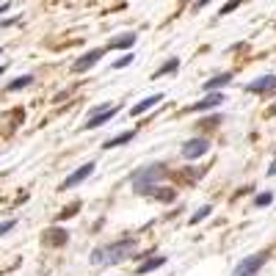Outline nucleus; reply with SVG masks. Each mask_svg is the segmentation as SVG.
<instances>
[{
	"label": "nucleus",
	"instance_id": "2eb2a0df",
	"mask_svg": "<svg viewBox=\"0 0 276 276\" xmlns=\"http://www.w3.org/2000/svg\"><path fill=\"white\" fill-rule=\"evenodd\" d=\"M232 83V75H218V78H210L204 80V91H216V89H224V86Z\"/></svg>",
	"mask_w": 276,
	"mask_h": 276
},
{
	"label": "nucleus",
	"instance_id": "9d476101",
	"mask_svg": "<svg viewBox=\"0 0 276 276\" xmlns=\"http://www.w3.org/2000/svg\"><path fill=\"white\" fill-rule=\"evenodd\" d=\"M66 240H69V232H66V229L53 227V229L44 232V246H64Z\"/></svg>",
	"mask_w": 276,
	"mask_h": 276
},
{
	"label": "nucleus",
	"instance_id": "0eeeda50",
	"mask_svg": "<svg viewBox=\"0 0 276 276\" xmlns=\"http://www.w3.org/2000/svg\"><path fill=\"white\" fill-rule=\"evenodd\" d=\"M94 168H97L94 163H86V166H80L78 171H72V174H69L64 182H61V191H66V188H75V185H80V182H83L86 177H91V174H94Z\"/></svg>",
	"mask_w": 276,
	"mask_h": 276
},
{
	"label": "nucleus",
	"instance_id": "423d86ee",
	"mask_svg": "<svg viewBox=\"0 0 276 276\" xmlns=\"http://www.w3.org/2000/svg\"><path fill=\"white\" fill-rule=\"evenodd\" d=\"M249 94H271V91H276V75H263V78L252 80V83L246 86Z\"/></svg>",
	"mask_w": 276,
	"mask_h": 276
},
{
	"label": "nucleus",
	"instance_id": "c85d7f7f",
	"mask_svg": "<svg viewBox=\"0 0 276 276\" xmlns=\"http://www.w3.org/2000/svg\"><path fill=\"white\" fill-rule=\"evenodd\" d=\"M3 72H6V66H3V64H0V75H3Z\"/></svg>",
	"mask_w": 276,
	"mask_h": 276
},
{
	"label": "nucleus",
	"instance_id": "f8f14e48",
	"mask_svg": "<svg viewBox=\"0 0 276 276\" xmlns=\"http://www.w3.org/2000/svg\"><path fill=\"white\" fill-rule=\"evenodd\" d=\"M133 138H136V130H125V133H119V136L108 138V141L102 144V149H116V146H125L127 141H133Z\"/></svg>",
	"mask_w": 276,
	"mask_h": 276
},
{
	"label": "nucleus",
	"instance_id": "4468645a",
	"mask_svg": "<svg viewBox=\"0 0 276 276\" xmlns=\"http://www.w3.org/2000/svg\"><path fill=\"white\" fill-rule=\"evenodd\" d=\"M133 44H136V33H125V36H119V39H111L108 50H127V47H133Z\"/></svg>",
	"mask_w": 276,
	"mask_h": 276
},
{
	"label": "nucleus",
	"instance_id": "a211bd4d",
	"mask_svg": "<svg viewBox=\"0 0 276 276\" xmlns=\"http://www.w3.org/2000/svg\"><path fill=\"white\" fill-rule=\"evenodd\" d=\"M30 83H33V78H30V75H22L19 80H11V83H8V91H19V89H25V86H30Z\"/></svg>",
	"mask_w": 276,
	"mask_h": 276
},
{
	"label": "nucleus",
	"instance_id": "5701e85b",
	"mask_svg": "<svg viewBox=\"0 0 276 276\" xmlns=\"http://www.w3.org/2000/svg\"><path fill=\"white\" fill-rule=\"evenodd\" d=\"M130 64H133V53H130V55H122V58L116 61L114 66H116V69H125V66H130Z\"/></svg>",
	"mask_w": 276,
	"mask_h": 276
},
{
	"label": "nucleus",
	"instance_id": "7ed1b4c3",
	"mask_svg": "<svg viewBox=\"0 0 276 276\" xmlns=\"http://www.w3.org/2000/svg\"><path fill=\"white\" fill-rule=\"evenodd\" d=\"M116 114H119V105H100V108H94L89 114V119L83 122V127H80V130H97V127H102L105 122L114 119Z\"/></svg>",
	"mask_w": 276,
	"mask_h": 276
},
{
	"label": "nucleus",
	"instance_id": "dca6fc26",
	"mask_svg": "<svg viewBox=\"0 0 276 276\" xmlns=\"http://www.w3.org/2000/svg\"><path fill=\"white\" fill-rule=\"evenodd\" d=\"M160 265H166V257H149L146 263H141V265H138V271H136V274H138V276H144V274H149V271L160 268Z\"/></svg>",
	"mask_w": 276,
	"mask_h": 276
},
{
	"label": "nucleus",
	"instance_id": "bb28decb",
	"mask_svg": "<svg viewBox=\"0 0 276 276\" xmlns=\"http://www.w3.org/2000/svg\"><path fill=\"white\" fill-rule=\"evenodd\" d=\"M268 174H276V160H274V166L268 168Z\"/></svg>",
	"mask_w": 276,
	"mask_h": 276
},
{
	"label": "nucleus",
	"instance_id": "c756f323",
	"mask_svg": "<svg viewBox=\"0 0 276 276\" xmlns=\"http://www.w3.org/2000/svg\"><path fill=\"white\" fill-rule=\"evenodd\" d=\"M0 55H3V50H0Z\"/></svg>",
	"mask_w": 276,
	"mask_h": 276
},
{
	"label": "nucleus",
	"instance_id": "4be33fe9",
	"mask_svg": "<svg viewBox=\"0 0 276 276\" xmlns=\"http://www.w3.org/2000/svg\"><path fill=\"white\" fill-rule=\"evenodd\" d=\"M80 210V204H72V207H69V210H64V213H58V221H64V218H72L75 213Z\"/></svg>",
	"mask_w": 276,
	"mask_h": 276
},
{
	"label": "nucleus",
	"instance_id": "393cba45",
	"mask_svg": "<svg viewBox=\"0 0 276 276\" xmlns=\"http://www.w3.org/2000/svg\"><path fill=\"white\" fill-rule=\"evenodd\" d=\"M17 22V17H11V19H3V22H0V28H8V25H14Z\"/></svg>",
	"mask_w": 276,
	"mask_h": 276
},
{
	"label": "nucleus",
	"instance_id": "9b49d317",
	"mask_svg": "<svg viewBox=\"0 0 276 276\" xmlns=\"http://www.w3.org/2000/svg\"><path fill=\"white\" fill-rule=\"evenodd\" d=\"M160 100H163V94H149V97H144V100L138 102V105H133V108H130V116H141L144 111L155 108V105H157Z\"/></svg>",
	"mask_w": 276,
	"mask_h": 276
},
{
	"label": "nucleus",
	"instance_id": "ddd939ff",
	"mask_svg": "<svg viewBox=\"0 0 276 276\" xmlns=\"http://www.w3.org/2000/svg\"><path fill=\"white\" fill-rule=\"evenodd\" d=\"M141 193H144V196H152V199H160V202H171V199H174V191H160V188H155V185L141 188Z\"/></svg>",
	"mask_w": 276,
	"mask_h": 276
},
{
	"label": "nucleus",
	"instance_id": "6ab92c4d",
	"mask_svg": "<svg viewBox=\"0 0 276 276\" xmlns=\"http://www.w3.org/2000/svg\"><path fill=\"white\" fill-rule=\"evenodd\" d=\"M274 202V193H257L254 196V207H265V204Z\"/></svg>",
	"mask_w": 276,
	"mask_h": 276
},
{
	"label": "nucleus",
	"instance_id": "f3484780",
	"mask_svg": "<svg viewBox=\"0 0 276 276\" xmlns=\"http://www.w3.org/2000/svg\"><path fill=\"white\" fill-rule=\"evenodd\" d=\"M177 69H180V61H177V58H168L166 64L160 66V69H155V75H152V78H163V75H168V72H177Z\"/></svg>",
	"mask_w": 276,
	"mask_h": 276
},
{
	"label": "nucleus",
	"instance_id": "aec40b11",
	"mask_svg": "<svg viewBox=\"0 0 276 276\" xmlns=\"http://www.w3.org/2000/svg\"><path fill=\"white\" fill-rule=\"evenodd\" d=\"M210 210H213V207H202V210H199V213H193V216H191V224H199V221H204V218L210 216Z\"/></svg>",
	"mask_w": 276,
	"mask_h": 276
},
{
	"label": "nucleus",
	"instance_id": "39448f33",
	"mask_svg": "<svg viewBox=\"0 0 276 276\" xmlns=\"http://www.w3.org/2000/svg\"><path fill=\"white\" fill-rule=\"evenodd\" d=\"M207 149H210V144L204 138H191L188 144H182V157L185 160H196V157L207 155Z\"/></svg>",
	"mask_w": 276,
	"mask_h": 276
},
{
	"label": "nucleus",
	"instance_id": "1a4fd4ad",
	"mask_svg": "<svg viewBox=\"0 0 276 276\" xmlns=\"http://www.w3.org/2000/svg\"><path fill=\"white\" fill-rule=\"evenodd\" d=\"M100 58H102V50H91V53L80 55V58L72 64V72H86V69H91Z\"/></svg>",
	"mask_w": 276,
	"mask_h": 276
},
{
	"label": "nucleus",
	"instance_id": "6e6552de",
	"mask_svg": "<svg viewBox=\"0 0 276 276\" xmlns=\"http://www.w3.org/2000/svg\"><path fill=\"white\" fill-rule=\"evenodd\" d=\"M224 100H227V97H224V94H218V91H207V97H204V100L193 102V105H191V111H196V114H202V111L218 108V105H221Z\"/></svg>",
	"mask_w": 276,
	"mask_h": 276
},
{
	"label": "nucleus",
	"instance_id": "412c9836",
	"mask_svg": "<svg viewBox=\"0 0 276 276\" xmlns=\"http://www.w3.org/2000/svg\"><path fill=\"white\" fill-rule=\"evenodd\" d=\"M240 3H243V0H229V3H224V6H221V17H224V14H232Z\"/></svg>",
	"mask_w": 276,
	"mask_h": 276
},
{
	"label": "nucleus",
	"instance_id": "a878e982",
	"mask_svg": "<svg viewBox=\"0 0 276 276\" xmlns=\"http://www.w3.org/2000/svg\"><path fill=\"white\" fill-rule=\"evenodd\" d=\"M207 3H210V0H199V3H196V11H199V8H204Z\"/></svg>",
	"mask_w": 276,
	"mask_h": 276
},
{
	"label": "nucleus",
	"instance_id": "b1692460",
	"mask_svg": "<svg viewBox=\"0 0 276 276\" xmlns=\"http://www.w3.org/2000/svg\"><path fill=\"white\" fill-rule=\"evenodd\" d=\"M14 227H17V221H14V218H8V221H3V224H0V235H6L8 229H14Z\"/></svg>",
	"mask_w": 276,
	"mask_h": 276
},
{
	"label": "nucleus",
	"instance_id": "cd10ccee",
	"mask_svg": "<svg viewBox=\"0 0 276 276\" xmlns=\"http://www.w3.org/2000/svg\"><path fill=\"white\" fill-rule=\"evenodd\" d=\"M271 114H276V102H274V105H271Z\"/></svg>",
	"mask_w": 276,
	"mask_h": 276
},
{
	"label": "nucleus",
	"instance_id": "20e7f679",
	"mask_svg": "<svg viewBox=\"0 0 276 276\" xmlns=\"http://www.w3.org/2000/svg\"><path fill=\"white\" fill-rule=\"evenodd\" d=\"M265 260H268V254H265V252L254 254V257H246L243 263H238V268L232 271V276H257L260 268L265 265Z\"/></svg>",
	"mask_w": 276,
	"mask_h": 276
},
{
	"label": "nucleus",
	"instance_id": "f03ea898",
	"mask_svg": "<svg viewBox=\"0 0 276 276\" xmlns=\"http://www.w3.org/2000/svg\"><path fill=\"white\" fill-rule=\"evenodd\" d=\"M166 174H168V168L163 166V163H152V166L141 168V171H136V174L130 177V185L136 188V191H141V188H146V185H155V182L166 180Z\"/></svg>",
	"mask_w": 276,
	"mask_h": 276
},
{
	"label": "nucleus",
	"instance_id": "f257e3e1",
	"mask_svg": "<svg viewBox=\"0 0 276 276\" xmlns=\"http://www.w3.org/2000/svg\"><path fill=\"white\" fill-rule=\"evenodd\" d=\"M136 252V240L125 238V240H116V243H108V246H97L91 252V265H116V263H125L127 257H133Z\"/></svg>",
	"mask_w": 276,
	"mask_h": 276
}]
</instances>
